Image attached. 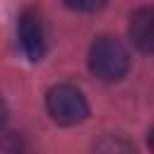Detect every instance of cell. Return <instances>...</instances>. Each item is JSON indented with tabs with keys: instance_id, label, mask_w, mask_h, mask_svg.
Masks as SVG:
<instances>
[{
	"instance_id": "cell-7",
	"label": "cell",
	"mask_w": 154,
	"mask_h": 154,
	"mask_svg": "<svg viewBox=\"0 0 154 154\" xmlns=\"http://www.w3.org/2000/svg\"><path fill=\"white\" fill-rule=\"evenodd\" d=\"M7 116H10V111H7V103H5V99L0 96V128L5 125V120H7Z\"/></svg>"
},
{
	"instance_id": "cell-4",
	"label": "cell",
	"mask_w": 154,
	"mask_h": 154,
	"mask_svg": "<svg viewBox=\"0 0 154 154\" xmlns=\"http://www.w3.org/2000/svg\"><path fill=\"white\" fill-rule=\"evenodd\" d=\"M128 31H130V41L137 51L152 53V48H154V12H152V7H140L137 12H132Z\"/></svg>"
},
{
	"instance_id": "cell-5",
	"label": "cell",
	"mask_w": 154,
	"mask_h": 154,
	"mask_svg": "<svg viewBox=\"0 0 154 154\" xmlns=\"http://www.w3.org/2000/svg\"><path fill=\"white\" fill-rule=\"evenodd\" d=\"M94 154H137L135 147L120 135H106L94 144Z\"/></svg>"
},
{
	"instance_id": "cell-1",
	"label": "cell",
	"mask_w": 154,
	"mask_h": 154,
	"mask_svg": "<svg viewBox=\"0 0 154 154\" xmlns=\"http://www.w3.org/2000/svg\"><path fill=\"white\" fill-rule=\"evenodd\" d=\"M89 70L101 82H120L130 70V53L116 36H99L89 48Z\"/></svg>"
},
{
	"instance_id": "cell-2",
	"label": "cell",
	"mask_w": 154,
	"mask_h": 154,
	"mask_svg": "<svg viewBox=\"0 0 154 154\" xmlns=\"http://www.w3.org/2000/svg\"><path fill=\"white\" fill-rule=\"evenodd\" d=\"M46 108H48V116L58 125H77V123L87 120V116H89V103H87L84 94L72 84L51 87L46 94Z\"/></svg>"
},
{
	"instance_id": "cell-3",
	"label": "cell",
	"mask_w": 154,
	"mask_h": 154,
	"mask_svg": "<svg viewBox=\"0 0 154 154\" xmlns=\"http://www.w3.org/2000/svg\"><path fill=\"white\" fill-rule=\"evenodd\" d=\"M17 36H19L22 53H24L31 63H38V60L46 55V31H43V22H41V14H38V12L24 10V12L19 14Z\"/></svg>"
},
{
	"instance_id": "cell-6",
	"label": "cell",
	"mask_w": 154,
	"mask_h": 154,
	"mask_svg": "<svg viewBox=\"0 0 154 154\" xmlns=\"http://www.w3.org/2000/svg\"><path fill=\"white\" fill-rule=\"evenodd\" d=\"M70 10H77V12H99L106 7L108 0H63Z\"/></svg>"
}]
</instances>
